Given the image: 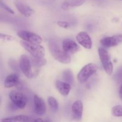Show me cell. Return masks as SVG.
Masks as SVG:
<instances>
[{
  "label": "cell",
  "instance_id": "6da1fadb",
  "mask_svg": "<svg viewBox=\"0 0 122 122\" xmlns=\"http://www.w3.org/2000/svg\"><path fill=\"white\" fill-rule=\"evenodd\" d=\"M48 46L51 56L56 60L64 64L70 63L71 58L70 55L64 51L63 47L56 40L50 39Z\"/></svg>",
  "mask_w": 122,
  "mask_h": 122
},
{
  "label": "cell",
  "instance_id": "7a4b0ae2",
  "mask_svg": "<svg viewBox=\"0 0 122 122\" xmlns=\"http://www.w3.org/2000/svg\"><path fill=\"white\" fill-rule=\"evenodd\" d=\"M20 44L33 58H42L45 57V50L40 44H33L23 40L20 41Z\"/></svg>",
  "mask_w": 122,
  "mask_h": 122
},
{
  "label": "cell",
  "instance_id": "3957f363",
  "mask_svg": "<svg viewBox=\"0 0 122 122\" xmlns=\"http://www.w3.org/2000/svg\"><path fill=\"white\" fill-rule=\"evenodd\" d=\"M98 67L94 63H89L83 66L77 74V81L81 83H85L97 71Z\"/></svg>",
  "mask_w": 122,
  "mask_h": 122
},
{
  "label": "cell",
  "instance_id": "277c9868",
  "mask_svg": "<svg viewBox=\"0 0 122 122\" xmlns=\"http://www.w3.org/2000/svg\"><path fill=\"white\" fill-rule=\"evenodd\" d=\"M98 55L105 71L107 75H111L113 73V65L108 51L104 48L100 47L98 48Z\"/></svg>",
  "mask_w": 122,
  "mask_h": 122
},
{
  "label": "cell",
  "instance_id": "5b68a950",
  "mask_svg": "<svg viewBox=\"0 0 122 122\" xmlns=\"http://www.w3.org/2000/svg\"><path fill=\"white\" fill-rule=\"evenodd\" d=\"M9 98L12 103L20 109L25 108L27 105V98L21 92L11 91L9 93Z\"/></svg>",
  "mask_w": 122,
  "mask_h": 122
},
{
  "label": "cell",
  "instance_id": "8992f818",
  "mask_svg": "<svg viewBox=\"0 0 122 122\" xmlns=\"http://www.w3.org/2000/svg\"><path fill=\"white\" fill-rule=\"evenodd\" d=\"M20 68L26 77L32 79L33 77L32 64L30 58L26 55H21L20 59Z\"/></svg>",
  "mask_w": 122,
  "mask_h": 122
},
{
  "label": "cell",
  "instance_id": "52a82bcc",
  "mask_svg": "<svg viewBox=\"0 0 122 122\" xmlns=\"http://www.w3.org/2000/svg\"><path fill=\"white\" fill-rule=\"evenodd\" d=\"M18 36L23 41L33 44H40L42 42V38L36 33L26 30H20L17 33Z\"/></svg>",
  "mask_w": 122,
  "mask_h": 122
},
{
  "label": "cell",
  "instance_id": "ba28073f",
  "mask_svg": "<svg viewBox=\"0 0 122 122\" xmlns=\"http://www.w3.org/2000/svg\"><path fill=\"white\" fill-rule=\"evenodd\" d=\"M100 42L104 48L114 47L122 43V34L104 37L102 38Z\"/></svg>",
  "mask_w": 122,
  "mask_h": 122
},
{
  "label": "cell",
  "instance_id": "9c48e42d",
  "mask_svg": "<svg viewBox=\"0 0 122 122\" xmlns=\"http://www.w3.org/2000/svg\"><path fill=\"white\" fill-rule=\"evenodd\" d=\"M77 42L86 49H91L92 47V41L90 36L86 32H81L76 36Z\"/></svg>",
  "mask_w": 122,
  "mask_h": 122
},
{
  "label": "cell",
  "instance_id": "30bf717a",
  "mask_svg": "<svg viewBox=\"0 0 122 122\" xmlns=\"http://www.w3.org/2000/svg\"><path fill=\"white\" fill-rule=\"evenodd\" d=\"M62 47L67 54H75L80 50V46L78 44L70 39H65L62 42Z\"/></svg>",
  "mask_w": 122,
  "mask_h": 122
},
{
  "label": "cell",
  "instance_id": "8fae6325",
  "mask_svg": "<svg viewBox=\"0 0 122 122\" xmlns=\"http://www.w3.org/2000/svg\"><path fill=\"white\" fill-rule=\"evenodd\" d=\"M33 102H34V110L36 114L39 116H42L45 114L46 113V108L44 100L38 95H35L33 97Z\"/></svg>",
  "mask_w": 122,
  "mask_h": 122
},
{
  "label": "cell",
  "instance_id": "7c38bea8",
  "mask_svg": "<svg viewBox=\"0 0 122 122\" xmlns=\"http://www.w3.org/2000/svg\"><path fill=\"white\" fill-rule=\"evenodd\" d=\"M83 110V103L80 100L75 101L71 107V112L74 119L76 120H81L82 118Z\"/></svg>",
  "mask_w": 122,
  "mask_h": 122
},
{
  "label": "cell",
  "instance_id": "4fadbf2b",
  "mask_svg": "<svg viewBox=\"0 0 122 122\" xmlns=\"http://www.w3.org/2000/svg\"><path fill=\"white\" fill-rule=\"evenodd\" d=\"M14 4L17 10L24 16L29 17L33 13V10L25 2L20 1H15Z\"/></svg>",
  "mask_w": 122,
  "mask_h": 122
},
{
  "label": "cell",
  "instance_id": "5bb4252c",
  "mask_svg": "<svg viewBox=\"0 0 122 122\" xmlns=\"http://www.w3.org/2000/svg\"><path fill=\"white\" fill-rule=\"evenodd\" d=\"M56 88L61 95L67 96L71 91V87L70 83L58 80L56 82Z\"/></svg>",
  "mask_w": 122,
  "mask_h": 122
},
{
  "label": "cell",
  "instance_id": "9a60e30c",
  "mask_svg": "<svg viewBox=\"0 0 122 122\" xmlns=\"http://www.w3.org/2000/svg\"><path fill=\"white\" fill-rule=\"evenodd\" d=\"M19 79L16 74L12 73L8 75L4 81V85L6 88H11L19 84Z\"/></svg>",
  "mask_w": 122,
  "mask_h": 122
},
{
  "label": "cell",
  "instance_id": "2e32d148",
  "mask_svg": "<svg viewBox=\"0 0 122 122\" xmlns=\"http://www.w3.org/2000/svg\"><path fill=\"white\" fill-rule=\"evenodd\" d=\"M86 0H65L61 4V8L64 10H67L71 8L82 5Z\"/></svg>",
  "mask_w": 122,
  "mask_h": 122
},
{
  "label": "cell",
  "instance_id": "e0dca14e",
  "mask_svg": "<svg viewBox=\"0 0 122 122\" xmlns=\"http://www.w3.org/2000/svg\"><path fill=\"white\" fill-rule=\"evenodd\" d=\"M29 118L25 115H19L16 116L9 117L1 119L2 122H28Z\"/></svg>",
  "mask_w": 122,
  "mask_h": 122
},
{
  "label": "cell",
  "instance_id": "ac0fdd59",
  "mask_svg": "<svg viewBox=\"0 0 122 122\" xmlns=\"http://www.w3.org/2000/svg\"><path fill=\"white\" fill-rule=\"evenodd\" d=\"M48 103L49 106L51 107V110L53 112H57L58 111L59 108V104L57 100L53 97H48Z\"/></svg>",
  "mask_w": 122,
  "mask_h": 122
},
{
  "label": "cell",
  "instance_id": "d6986e66",
  "mask_svg": "<svg viewBox=\"0 0 122 122\" xmlns=\"http://www.w3.org/2000/svg\"><path fill=\"white\" fill-rule=\"evenodd\" d=\"M32 66L35 67H42L46 64V60L44 58H33L32 60Z\"/></svg>",
  "mask_w": 122,
  "mask_h": 122
},
{
  "label": "cell",
  "instance_id": "ffe728a7",
  "mask_svg": "<svg viewBox=\"0 0 122 122\" xmlns=\"http://www.w3.org/2000/svg\"><path fill=\"white\" fill-rule=\"evenodd\" d=\"M112 114L114 117H122V106L117 105L112 108Z\"/></svg>",
  "mask_w": 122,
  "mask_h": 122
},
{
  "label": "cell",
  "instance_id": "44dd1931",
  "mask_svg": "<svg viewBox=\"0 0 122 122\" xmlns=\"http://www.w3.org/2000/svg\"><path fill=\"white\" fill-rule=\"evenodd\" d=\"M64 75V79L65 82L70 83L73 81V76L72 72L70 70H66L63 73Z\"/></svg>",
  "mask_w": 122,
  "mask_h": 122
},
{
  "label": "cell",
  "instance_id": "7402d4cb",
  "mask_svg": "<svg viewBox=\"0 0 122 122\" xmlns=\"http://www.w3.org/2000/svg\"><path fill=\"white\" fill-rule=\"evenodd\" d=\"M1 8H3L5 11H6L7 12H8V13H10V14H14V11H13V10L10 8V7H8V6L6 4L4 3L3 1H1Z\"/></svg>",
  "mask_w": 122,
  "mask_h": 122
},
{
  "label": "cell",
  "instance_id": "603a6c76",
  "mask_svg": "<svg viewBox=\"0 0 122 122\" xmlns=\"http://www.w3.org/2000/svg\"><path fill=\"white\" fill-rule=\"evenodd\" d=\"M57 25L61 27H63L64 29H67L70 27V25L69 22L65 21H58L57 23Z\"/></svg>",
  "mask_w": 122,
  "mask_h": 122
},
{
  "label": "cell",
  "instance_id": "cb8c5ba5",
  "mask_svg": "<svg viewBox=\"0 0 122 122\" xmlns=\"http://www.w3.org/2000/svg\"><path fill=\"white\" fill-rule=\"evenodd\" d=\"M0 36H1V39H4V40L5 41H12L15 40V38H14V37L11 36L10 35H8L1 33Z\"/></svg>",
  "mask_w": 122,
  "mask_h": 122
},
{
  "label": "cell",
  "instance_id": "d4e9b609",
  "mask_svg": "<svg viewBox=\"0 0 122 122\" xmlns=\"http://www.w3.org/2000/svg\"><path fill=\"white\" fill-rule=\"evenodd\" d=\"M33 122H48L44 121V120H43L42 119H41V118H38V119H35V120Z\"/></svg>",
  "mask_w": 122,
  "mask_h": 122
},
{
  "label": "cell",
  "instance_id": "484cf974",
  "mask_svg": "<svg viewBox=\"0 0 122 122\" xmlns=\"http://www.w3.org/2000/svg\"><path fill=\"white\" fill-rule=\"evenodd\" d=\"M119 96L122 100V84L120 85V89H119Z\"/></svg>",
  "mask_w": 122,
  "mask_h": 122
},
{
  "label": "cell",
  "instance_id": "4316f807",
  "mask_svg": "<svg viewBox=\"0 0 122 122\" xmlns=\"http://www.w3.org/2000/svg\"><path fill=\"white\" fill-rule=\"evenodd\" d=\"M49 1H52V2H53V1H57V0H49Z\"/></svg>",
  "mask_w": 122,
  "mask_h": 122
},
{
  "label": "cell",
  "instance_id": "83f0119b",
  "mask_svg": "<svg viewBox=\"0 0 122 122\" xmlns=\"http://www.w3.org/2000/svg\"></svg>",
  "mask_w": 122,
  "mask_h": 122
}]
</instances>
